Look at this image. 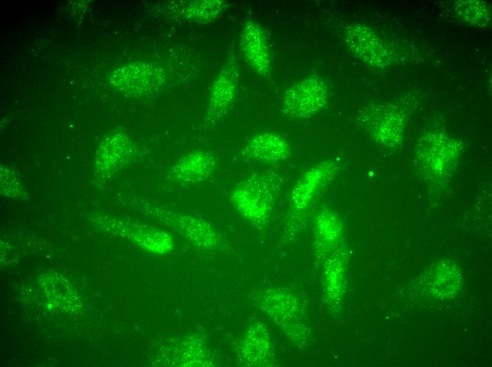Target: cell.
Masks as SVG:
<instances>
[{"instance_id":"9","label":"cell","mask_w":492,"mask_h":367,"mask_svg":"<svg viewBox=\"0 0 492 367\" xmlns=\"http://www.w3.org/2000/svg\"><path fill=\"white\" fill-rule=\"evenodd\" d=\"M241 53L250 68L262 78L269 76L271 71L268 40L262 26L250 20L242 27L240 37Z\"/></svg>"},{"instance_id":"18","label":"cell","mask_w":492,"mask_h":367,"mask_svg":"<svg viewBox=\"0 0 492 367\" xmlns=\"http://www.w3.org/2000/svg\"><path fill=\"white\" fill-rule=\"evenodd\" d=\"M323 289L327 303L334 306L340 300L344 287L345 260L342 251L336 248L323 262Z\"/></svg>"},{"instance_id":"16","label":"cell","mask_w":492,"mask_h":367,"mask_svg":"<svg viewBox=\"0 0 492 367\" xmlns=\"http://www.w3.org/2000/svg\"><path fill=\"white\" fill-rule=\"evenodd\" d=\"M343 235V226L339 217L329 210H322L316 217L315 252L317 262H324L334 251Z\"/></svg>"},{"instance_id":"19","label":"cell","mask_w":492,"mask_h":367,"mask_svg":"<svg viewBox=\"0 0 492 367\" xmlns=\"http://www.w3.org/2000/svg\"><path fill=\"white\" fill-rule=\"evenodd\" d=\"M226 6L224 1H194L186 7L184 16L187 19L194 21H211L221 15Z\"/></svg>"},{"instance_id":"2","label":"cell","mask_w":492,"mask_h":367,"mask_svg":"<svg viewBox=\"0 0 492 367\" xmlns=\"http://www.w3.org/2000/svg\"><path fill=\"white\" fill-rule=\"evenodd\" d=\"M276 180L268 173H255L241 181L231 193L238 212L254 225L268 222L277 188Z\"/></svg>"},{"instance_id":"8","label":"cell","mask_w":492,"mask_h":367,"mask_svg":"<svg viewBox=\"0 0 492 367\" xmlns=\"http://www.w3.org/2000/svg\"><path fill=\"white\" fill-rule=\"evenodd\" d=\"M234 56H230L216 77L211 87L206 120L214 124L226 112L233 103L238 83V68Z\"/></svg>"},{"instance_id":"20","label":"cell","mask_w":492,"mask_h":367,"mask_svg":"<svg viewBox=\"0 0 492 367\" xmlns=\"http://www.w3.org/2000/svg\"><path fill=\"white\" fill-rule=\"evenodd\" d=\"M456 10L464 20L472 24L484 26L489 20L485 2L459 1Z\"/></svg>"},{"instance_id":"13","label":"cell","mask_w":492,"mask_h":367,"mask_svg":"<svg viewBox=\"0 0 492 367\" xmlns=\"http://www.w3.org/2000/svg\"><path fill=\"white\" fill-rule=\"evenodd\" d=\"M291 151L289 142L273 132L259 133L252 136L243 148L248 159L262 163H276L287 159Z\"/></svg>"},{"instance_id":"6","label":"cell","mask_w":492,"mask_h":367,"mask_svg":"<svg viewBox=\"0 0 492 367\" xmlns=\"http://www.w3.org/2000/svg\"><path fill=\"white\" fill-rule=\"evenodd\" d=\"M165 224L196 247L213 250L220 242L216 229L202 218L170 210L158 211Z\"/></svg>"},{"instance_id":"7","label":"cell","mask_w":492,"mask_h":367,"mask_svg":"<svg viewBox=\"0 0 492 367\" xmlns=\"http://www.w3.org/2000/svg\"><path fill=\"white\" fill-rule=\"evenodd\" d=\"M237 359L245 366L273 365V347L269 331L263 323H253L244 332L237 346Z\"/></svg>"},{"instance_id":"12","label":"cell","mask_w":492,"mask_h":367,"mask_svg":"<svg viewBox=\"0 0 492 367\" xmlns=\"http://www.w3.org/2000/svg\"><path fill=\"white\" fill-rule=\"evenodd\" d=\"M215 160L209 152L194 150L182 157L172 167L169 177L182 185L199 184L208 179L215 169Z\"/></svg>"},{"instance_id":"14","label":"cell","mask_w":492,"mask_h":367,"mask_svg":"<svg viewBox=\"0 0 492 367\" xmlns=\"http://www.w3.org/2000/svg\"><path fill=\"white\" fill-rule=\"evenodd\" d=\"M168 354V366H211L214 364L212 353L202 338L196 335L173 340Z\"/></svg>"},{"instance_id":"17","label":"cell","mask_w":492,"mask_h":367,"mask_svg":"<svg viewBox=\"0 0 492 367\" xmlns=\"http://www.w3.org/2000/svg\"><path fill=\"white\" fill-rule=\"evenodd\" d=\"M117 230L139 246L158 254H166L175 248V239L170 233L153 228L117 223Z\"/></svg>"},{"instance_id":"11","label":"cell","mask_w":492,"mask_h":367,"mask_svg":"<svg viewBox=\"0 0 492 367\" xmlns=\"http://www.w3.org/2000/svg\"><path fill=\"white\" fill-rule=\"evenodd\" d=\"M362 116L363 123L375 140L387 146L399 143L404 119L397 109L382 105L374 106L366 109Z\"/></svg>"},{"instance_id":"3","label":"cell","mask_w":492,"mask_h":367,"mask_svg":"<svg viewBox=\"0 0 492 367\" xmlns=\"http://www.w3.org/2000/svg\"><path fill=\"white\" fill-rule=\"evenodd\" d=\"M460 143L440 132H429L422 137L416 150V162L422 175L438 181L445 179L458 160Z\"/></svg>"},{"instance_id":"15","label":"cell","mask_w":492,"mask_h":367,"mask_svg":"<svg viewBox=\"0 0 492 367\" xmlns=\"http://www.w3.org/2000/svg\"><path fill=\"white\" fill-rule=\"evenodd\" d=\"M334 162H324L308 169L294 188L291 204L293 211L302 212L310 205L319 189L335 172Z\"/></svg>"},{"instance_id":"4","label":"cell","mask_w":492,"mask_h":367,"mask_svg":"<svg viewBox=\"0 0 492 367\" xmlns=\"http://www.w3.org/2000/svg\"><path fill=\"white\" fill-rule=\"evenodd\" d=\"M325 81L316 74L308 76L288 88L282 99V110L293 119H307L322 110L329 100Z\"/></svg>"},{"instance_id":"10","label":"cell","mask_w":492,"mask_h":367,"mask_svg":"<svg viewBox=\"0 0 492 367\" xmlns=\"http://www.w3.org/2000/svg\"><path fill=\"white\" fill-rule=\"evenodd\" d=\"M117 89L133 95H144L160 88L164 83L163 71L151 64L131 63L117 70L112 77Z\"/></svg>"},{"instance_id":"5","label":"cell","mask_w":492,"mask_h":367,"mask_svg":"<svg viewBox=\"0 0 492 367\" xmlns=\"http://www.w3.org/2000/svg\"><path fill=\"white\" fill-rule=\"evenodd\" d=\"M344 39L351 52L367 65L383 68L389 64L387 48L368 26L361 23L348 25L344 30Z\"/></svg>"},{"instance_id":"1","label":"cell","mask_w":492,"mask_h":367,"mask_svg":"<svg viewBox=\"0 0 492 367\" xmlns=\"http://www.w3.org/2000/svg\"><path fill=\"white\" fill-rule=\"evenodd\" d=\"M257 306L265 313L291 341L303 344L308 336V326L300 301L290 290L267 289L253 296Z\"/></svg>"}]
</instances>
